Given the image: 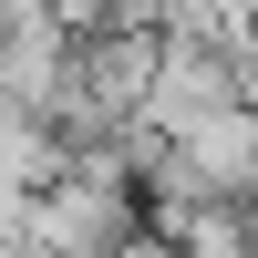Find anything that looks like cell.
Masks as SVG:
<instances>
[{
  "label": "cell",
  "instance_id": "cell-1",
  "mask_svg": "<svg viewBox=\"0 0 258 258\" xmlns=\"http://www.w3.org/2000/svg\"><path fill=\"white\" fill-rule=\"evenodd\" d=\"M135 238H145V207L114 176H73L62 165L41 197H21V248L31 258H124Z\"/></svg>",
  "mask_w": 258,
  "mask_h": 258
},
{
  "label": "cell",
  "instance_id": "cell-2",
  "mask_svg": "<svg viewBox=\"0 0 258 258\" xmlns=\"http://www.w3.org/2000/svg\"><path fill=\"white\" fill-rule=\"evenodd\" d=\"M176 165L197 176V207H258V114L227 103V114L186 124V135H176Z\"/></svg>",
  "mask_w": 258,
  "mask_h": 258
},
{
  "label": "cell",
  "instance_id": "cell-3",
  "mask_svg": "<svg viewBox=\"0 0 258 258\" xmlns=\"http://www.w3.org/2000/svg\"><path fill=\"white\" fill-rule=\"evenodd\" d=\"M0 258H21V238H0Z\"/></svg>",
  "mask_w": 258,
  "mask_h": 258
}]
</instances>
